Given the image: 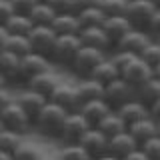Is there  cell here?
Returning <instances> with one entry per match:
<instances>
[{"label": "cell", "instance_id": "obj_1", "mask_svg": "<svg viewBox=\"0 0 160 160\" xmlns=\"http://www.w3.org/2000/svg\"><path fill=\"white\" fill-rule=\"evenodd\" d=\"M68 114L70 112L66 108H62L60 104L48 100V104L42 108V112H40L36 116V120H34V128L46 138H60Z\"/></svg>", "mask_w": 160, "mask_h": 160}, {"label": "cell", "instance_id": "obj_2", "mask_svg": "<svg viewBox=\"0 0 160 160\" xmlns=\"http://www.w3.org/2000/svg\"><path fill=\"white\" fill-rule=\"evenodd\" d=\"M82 46L84 44H82V40H80L78 34H62V36H58L56 44H54V50H52L50 60H52L54 66L70 68Z\"/></svg>", "mask_w": 160, "mask_h": 160}, {"label": "cell", "instance_id": "obj_3", "mask_svg": "<svg viewBox=\"0 0 160 160\" xmlns=\"http://www.w3.org/2000/svg\"><path fill=\"white\" fill-rule=\"evenodd\" d=\"M0 124H2L4 130H12V132H18V134H26L28 130L34 126L30 116L16 102V98H14V102H10L8 106L0 108Z\"/></svg>", "mask_w": 160, "mask_h": 160}, {"label": "cell", "instance_id": "obj_4", "mask_svg": "<svg viewBox=\"0 0 160 160\" xmlns=\"http://www.w3.org/2000/svg\"><path fill=\"white\" fill-rule=\"evenodd\" d=\"M106 56H108V54L104 52V50L82 46V48H80V52L76 54V58H74L70 70H72L78 78H86V76H90V74L94 72V68H96Z\"/></svg>", "mask_w": 160, "mask_h": 160}, {"label": "cell", "instance_id": "obj_5", "mask_svg": "<svg viewBox=\"0 0 160 160\" xmlns=\"http://www.w3.org/2000/svg\"><path fill=\"white\" fill-rule=\"evenodd\" d=\"M120 76L126 80V82H128L134 90H138L144 82H146V80H150V78L154 76V68L138 54V56H134V58L126 64V66L120 70Z\"/></svg>", "mask_w": 160, "mask_h": 160}, {"label": "cell", "instance_id": "obj_6", "mask_svg": "<svg viewBox=\"0 0 160 160\" xmlns=\"http://www.w3.org/2000/svg\"><path fill=\"white\" fill-rule=\"evenodd\" d=\"M132 98H136V90L130 86L122 76L104 86V100L110 104L112 110H118L120 106H124L126 102H130Z\"/></svg>", "mask_w": 160, "mask_h": 160}, {"label": "cell", "instance_id": "obj_7", "mask_svg": "<svg viewBox=\"0 0 160 160\" xmlns=\"http://www.w3.org/2000/svg\"><path fill=\"white\" fill-rule=\"evenodd\" d=\"M156 6H154L152 0H130L128 2V10H126V16L132 22L134 28L138 30H146L148 32V24L152 20L154 12H156Z\"/></svg>", "mask_w": 160, "mask_h": 160}, {"label": "cell", "instance_id": "obj_8", "mask_svg": "<svg viewBox=\"0 0 160 160\" xmlns=\"http://www.w3.org/2000/svg\"><path fill=\"white\" fill-rule=\"evenodd\" d=\"M28 40L32 44V52L44 54V56H52L54 44L58 40V34L52 26H34L32 32L28 34Z\"/></svg>", "mask_w": 160, "mask_h": 160}, {"label": "cell", "instance_id": "obj_9", "mask_svg": "<svg viewBox=\"0 0 160 160\" xmlns=\"http://www.w3.org/2000/svg\"><path fill=\"white\" fill-rule=\"evenodd\" d=\"M92 128L88 124V120L82 116V112H70L68 118H66V124H64V130H62V140L64 144H80V140L82 136L88 132V130Z\"/></svg>", "mask_w": 160, "mask_h": 160}, {"label": "cell", "instance_id": "obj_10", "mask_svg": "<svg viewBox=\"0 0 160 160\" xmlns=\"http://www.w3.org/2000/svg\"><path fill=\"white\" fill-rule=\"evenodd\" d=\"M48 100L60 104V106L66 108L68 112H78L80 106H82V100H80L76 84H70V82H60L56 86V90L50 94Z\"/></svg>", "mask_w": 160, "mask_h": 160}, {"label": "cell", "instance_id": "obj_11", "mask_svg": "<svg viewBox=\"0 0 160 160\" xmlns=\"http://www.w3.org/2000/svg\"><path fill=\"white\" fill-rule=\"evenodd\" d=\"M46 70H52V60L44 54L38 52H30L22 58V66H20V72H22V82L26 84L28 80H32L34 76L46 72Z\"/></svg>", "mask_w": 160, "mask_h": 160}, {"label": "cell", "instance_id": "obj_12", "mask_svg": "<svg viewBox=\"0 0 160 160\" xmlns=\"http://www.w3.org/2000/svg\"><path fill=\"white\" fill-rule=\"evenodd\" d=\"M80 144L86 148V152L90 154L92 160H96V158L102 156V154L110 152V138L100 128H90L88 132L82 136Z\"/></svg>", "mask_w": 160, "mask_h": 160}, {"label": "cell", "instance_id": "obj_13", "mask_svg": "<svg viewBox=\"0 0 160 160\" xmlns=\"http://www.w3.org/2000/svg\"><path fill=\"white\" fill-rule=\"evenodd\" d=\"M20 66H22V58L20 56L8 52V50L0 52V78H2V82H6V84L22 82Z\"/></svg>", "mask_w": 160, "mask_h": 160}, {"label": "cell", "instance_id": "obj_14", "mask_svg": "<svg viewBox=\"0 0 160 160\" xmlns=\"http://www.w3.org/2000/svg\"><path fill=\"white\" fill-rule=\"evenodd\" d=\"M4 50H8V52L24 58L26 54L32 52V44H30L28 36H22V34H8L6 30L0 26V52H4Z\"/></svg>", "mask_w": 160, "mask_h": 160}, {"label": "cell", "instance_id": "obj_15", "mask_svg": "<svg viewBox=\"0 0 160 160\" xmlns=\"http://www.w3.org/2000/svg\"><path fill=\"white\" fill-rule=\"evenodd\" d=\"M16 102L22 106V110L30 116V120H32V124H34V120H36V116L40 112H42V108L48 104V98L46 96H42V94H38V92H34L32 88H24L22 92L16 96Z\"/></svg>", "mask_w": 160, "mask_h": 160}, {"label": "cell", "instance_id": "obj_16", "mask_svg": "<svg viewBox=\"0 0 160 160\" xmlns=\"http://www.w3.org/2000/svg\"><path fill=\"white\" fill-rule=\"evenodd\" d=\"M152 40V36L146 32V30H138V28H132L130 32H126L122 38L116 42V50H126V52H132V54H140L144 48L148 46V42Z\"/></svg>", "mask_w": 160, "mask_h": 160}, {"label": "cell", "instance_id": "obj_17", "mask_svg": "<svg viewBox=\"0 0 160 160\" xmlns=\"http://www.w3.org/2000/svg\"><path fill=\"white\" fill-rule=\"evenodd\" d=\"M78 36H80V40H82L84 46L98 48V50H104V52H108V48H114V44H112V40H110L108 32L104 30V26H88V28H82Z\"/></svg>", "mask_w": 160, "mask_h": 160}, {"label": "cell", "instance_id": "obj_18", "mask_svg": "<svg viewBox=\"0 0 160 160\" xmlns=\"http://www.w3.org/2000/svg\"><path fill=\"white\" fill-rule=\"evenodd\" d=\"M80 112H82V116L88 120L90 126L96 128L98 124L102 122V120L106 118L110 112H112V108H110V104H108L104 98H98V100H90V102H84L82 106H80Z\"/></svg>", "mask_w": 160, "mask_h": 160}, {"label": "cell", "instance_id": "obj_19", "mask_svg": "<svg viewBox=\"0 0 160 160\" xmlns=\"http://www.w3.org/2000/svg\"><path fill=\"white\" fill-rule=\"evenodd\" d=\"M58 84H60L58 74L54 72V70H46V72H42V74H38V76H34L32 80H28L26 86L32 88L34 92H38V94H42V96L50 98V94L56 90Z\"/></svg>", "mask_w": 160, "mask_h": 160}, {"label": "cell", "instance_id": "obj_20", "mask_svg": "<svg viewBox=\"0 0 160 160\" xmlns=\"http://www.w3.org/2000/svg\"><path fill=\"white\" fill-rule=\"evenodd\" d=\"M128 132L132 134V136L136 138V142L142 146V144L148 142L150 138L158 136V122H156L152 116L142 118V120H138V122L130 124V126H128Z\"/></svg>", "mask_w": 160, "mask_h": 160}, {"label": "cell", "instance_id": "obj_21", "mask_svg": "<svg viewBox=\"0 0 160 160\" xmlns=\"http://www.w3.org/2000/svg\"><path fill=\"white\" fill-rule=\"evenodd\" d=\"M136 148H140V144L136 142V138H134L128 130H124V132H120V134L110 138V154H114V156H118V158L128 156V154L134 152Z\"/></svg>", "mask_w": 160, "mask_h": 160}, {"label": "cell", "instance_id": "obj_22", "mask_svg": "<svg viewBox=\"0 0 160 160\" xmlns=\"http://www.w3.org/2000/svg\"><path fill=\"white\" fill-rule=\"evenodd\" d=\"M116 112L124 118V122H126L128 126L134 124V122H138V120H142V118L150 116V108L142 102V100H138V98H132L130 102L124 104V106H120Z\"/></svg>", "mask_w": 160, "mask_h": 160}, {"label": "cell", "instance_id": "obj_23", "mask_svg": "<svg viewBox=\"0 0 160 160\" xmlns=\"http://www.w3.org/2000/svg\"><path fill=\"white\" fill-rule=\"evenodd\" d=\"M76 88H78V94H80L82 104H84V102H90V100L104 98V84L98 82V80L92 78V76L80 78L78 82H76Z\"/></svg>", "mask_w": 160, "mask_h": 160}, {"label": "cell", "instance_id": "obj_24", "mask_svg": "<svg viewBox=\"0 0 160 160\" xmlns=\"http://www.w3.org/2000/svg\"><path fill=\"white\" fill-rule=\"evenodd\" d=\"M52 28L56 30L58 36H62V34H80L82 24H80V18L76 12H64V14H56Z\"/></svg>", "mask_w": 160, "mask_h": 160}, {"label": "cell", "instance_id": "obj_25", "mask_svg": "<svg viewBox=\"0 0 160 160\" xmlns=\"http://www.w3.org/2000/svg\"><path fill=\"white\" fill-rule=\"evenodd\" d=\"M132 28L134 26H132V22L128 20V16H108L106 22H104V30L108 32V36H110V40H112L114 46H116L118 40L122 38L126 32H130Z\"/></svg>", "mask_w": 160, "mask_h": 160}, {"label": "cell", "instance_id": "obj_26", "mask_svg": "<svg viewBox=\"0 0 160 160\" xmlns=\"http://www.w3.org/2000/svg\"><path fill=\"white\" fill-rule=\"evenodd\" d=\"M92 78H96L98 82H102L104 86L106 84H110V82H114L116 78H120V68L116 66V62H114L110 56H106L102 60V62L98 64L96 68H94V72L90 74Z\"/></svg>", "mask_w": 160, "mask_h": 160}, {"label": "cell", "instance_id": "obj_27", "mask_svg": "<svg viewBox=\"0 0 160 160\" xmlns=\"http://www.w3.org/2000/svg\"><path fill=\"white\" fill-rule=\"evenodd\" d=\"M8 34H22V36H28L34 28L32 18L26 16V14H14L12 18H8L4 24H0Z\"/></svg>", "mask_w": 160, "mask_h": 160}, {"label": "cell", "instance_id": "obj_28", "mask_svg": "<svg viewBox=\"0 0 160 160\" xmlns=\"http://www.w3.org/2000/svg\"><path fill=\"white\" fill-rule=\"evenodd\" d=\"M136 98L142 100L148 108L152 106L156 100H160V78L152 76L150 80H146V82L136 90Z\"/></svg>", "mask_w": 160, "mask_h": 160}, {"label": "cell", "instance_id": "obj_29", "mask_svg": "<svg viewBox=\"0 0 160 160\" xmlns=\"http://www.w3.org/2000/svg\"><path fill=\"white\" fill-rule=\"evenodd\" d=\"M96 128H100V130H102V132L106 134L108 138H112V136H116V134L124 132V130H128V124L124 122V118L120 116L116 110H112V112H110L108 116L104 118Z\"/></svg>", "mask_w": 160, "mask_h": 160}, {"label": "cell", "instance_id": "obj_30", "mask_svg": "<svg viewBox=\"0 0 160 160\" xmlns=\"http://www.w3.org/2000/svg\"><path fill=\"white\" fill-rule=\"evenodd\" d=\"M78 18H80V24L82 28H88V26H104L106 22V12L102 10V6H92V8H84L78 12Z\"/></svg>", "mask_w": 160, "mask_h": 160}, {"label": "cell", "instance_id": "obj_31", "mask_svg": "<svg viewBox=\"0 0 160 160\" xmlns=\"http://www.w3.org/2000/svg\"><path fill=\"white\" fill-rule=\"evenodd\" d=\"M30 18H32L34 26H52L54 18H56V12H54V8L50 6L48 2H38L36 8L30 12Z\"/></svg>", "mask_w": 160, "mask_h": 160}, {"label": "cell", "instance_id": "obj_32", "mask_svg": "<svg viewBox=\"0 0 160 160\" xmlns=\"http://www.w3.org/2000/svg\"><path fill=\"white\" fill-rule=\"evenodd\" d=\"M22 136H24V134H18V132H12V130H4L2 128V132H0V150L14 154L16 148L24 142Z\"/></svg>", "mask_w": 160, "mask_h": 160}, {"label": "cell", "instance_id": "obj_33", "mask_svg": "<svg viewBox=\"0 0 160 160\" xmlns=\"http://www.w3.org/2000/svg\"><path fill=\"white\" fill-rule=\"evenodd\" d=\"M58 160H92L82 144H64Z\"/></svg>", "mask_w": 160, "mask_h": 160}, {"label": "cell", "instance_id": "obj_34", "mask_svg": "<svg viewBox=\"0 0 160 160\" xmlns=\"http://www.w3.org/2000/svg\"><path fill=\"white\" fill-rule=\"evenodd\" d=\"M40 158H42V152L32 142H22L14 152V160H40Z\"/></svg>", "mask_w": 160, "mask_h": 160}, {"label": "cell", "instance_id": "obj_35", "mask_svg": "<svg viewBox=\"0 0 160 160\" xmlns=\"http://www.w3.org/2000/svg\"><path fill=\"white\" fill-rule=\"evenodd\" d=\"M130 0H102L100 6L106 12V16H126Z\"/></svg>", "mask_w": 160, "mask_h": 160}, {"label": "cell", "instance_id": "obj_36", "mask_svg": "<svg viewBox=\"0 0 160 160\" xmlns=\"http://www.w3.org/2000/svg\"><path fill=\"white\" fill-rule=\"evenodd\" d=\"M140 56H142L144 60H146V62L150 64V66H158L160 64V42L156 38H152L148 42V46L142 50V52H140Z\"/></svg>", "mask_w": 160, "mask_h": 160}, {"label": "cell", "instance_id": "obj_37", "mask_svg": "<svg viewBox=\"0 0 160 160\" xmlns=\"http://www.w3.org/2000/svg\"><path fill=\"white\" fill-rule=\"evenodd\" d=\"M54 8L56 14H64V12H76V0H44Z\"/></svg>", "mask_w": 160, "mask_h": 160}, {"label": "cell", "instance_id": "obj_38", "mask_svg": "<svg viewBox=\"0 0 160 160\" xmlns=\"http://www.w3.org/2000/svg\"><path fill=\"white\" fill-rule=\"evenodd\" d=\"M142 150L148 154L150 160H160V134L154 138H150L148 142L142 144Z\"/></svg>", "mask_w": 160, "mask_h": 160}, {"label": "cell", "instance_id": "obj_39", "mask_svg": "<svg viewBox=\"0 0 160 160\" xmlns=\"http://www.w3.org/2000/svg\"><path fill=\"white\" fill-rule=\"evenodd\" d=\"M38 2H42V0H12L16 14H26V16H30V12L36 8Z\"/></svg>", "mask_w": 160, "mask_h": 160}, {"label": "cell", "instance_id": "obj_40", "mask_svg": "<svg viewBox=\"0 0 160 160\" xmlns=\"http://www.w3.org/2000/svg\"><path fill=\"white\" fill-rule=\"evenodd\" d=\"M14 14H16V10H14L12 0H0V24H4Z\"/></svg>", "mask_w": 160, "mask_h": 160}, {"label": "cell", "instance_id": "obj_41", "mask_svg": "<svg viewBox=\"0 0 160 160\" xmlns=\"http://www.w3.org/2000/svg\"><path fill=\"white\" fill-rule=\"evenodd\" d=\"M148 34L152 38L160 36V8L154 12V16H152V20H150V24H148Z\"/></svg>", "mask_w": 160, "mask_h": 160}, {"label": "cell", "instance_id": "obj_42", "mask_svg": "<svg viewBox=\"0 0 160 160\" xmlns=\"http://www.w3.org/2000/svg\"><path fill=\"white\" fill-rule=\"evenodd\" d=\"M102 0H76V14L84 8H92V6H100Z\"/></svg>", "mask_w": 160, "mask_h": 160}, {"label": "cell", "instance_id": "obj_43", "mask_svg": "<svg viewBox=\"0 0 160 160\" xmlns=\"http://www.w3.org/2000/svg\"><path fill=\"white\" fill-rule=\"evenodd\" d=\"M122 160H150V158H148V154L142 150V146H140V148L134 150V152H130L128 156H124Z\"/></svg>", "mask_w": 160, "mask_h": 160}, {"label": "cell", "instance_id": "obj_44", "mask_svg": "<svg viewBox=\"0 0 160 160\" xmlns=\"http://www.w3.org/2000/svg\"><path fill=\"white\" fill-rule=\"evenodd\" d=\"M150 116L154 120H160V100H156V102L150 106Z\"/></svg>", "mask_w": 160, "mask_h": 160}, {"label": "cell", "instance_id": "obj_45", "mask_svg": "<svg viewBox=\"0 0 160 160\" xmlns=\"http://www.w3.org/2000/svg\"><path fill=\"white\" fill-rule=\"evenodd\" d=\"M0 98H2V102H0V108H4V106H8L10 102H14V100L10 98V94H8L4 88H2V92H0Z\"/></svg>", "mask_w": 160, "mask_h": 160}, {"label": "cell", "instance_id": "obj_46", "mask_svg": "<svg viewBox=\"0 0 160 160\" xmlns=\"http://www.w3.org/2000/svg\"><path fill=\"white\" fill-rule=\"evenodd\" d=\"M96 160H122V158H118V156H114V154L106 152V154H102V156H100V158H96Z\"/></svg>", "mask_w": 160, "mask_h": 160}, {"label": "cell", "instance_id": "obj_47", "mask_svg": "<svg viewBox=\"0 0 160 160\" xmlns=\"http://www.w3.org/2000/svg\"><path fill=\"white\" fill-rule=\"evenodd\" d=\"M0 160H14V154H12V152H4V150H0Z\"/></svg>", "mask_w": 160, "mask_h": 160}, {"label": "cell", "instance_id": "obj_48", "mask_svg": "<svg viewBox=\"0 0 160 160\" xmlns=\"http://www.w3.org/2000/svg\"><path fill=\"white\" fill-rule=\"evenodd\" d=\"M154 76L160 78V64H158V66H154Z\"/></svg>", "mask_w": 160, "mask_h": 160}, {"label": "cell", "instance_id": "obj_49", "mask_svg": "<svg viewBox=\"0 0 160 160\" xmlns=\"http://www.w3.org/2000/svg\"><path fill=\"white\" fill-rule=\"evenodd\" d=\"M152 2H154V6H156V8H160V0H152Z\"/></svg>", "mask_w": 160, "mask_h": 160}, {"label": "cell", "instance_id": "obj_50", "mask_svg": "<svg viewBox=\"0 0 160 160\" xmlns=\"http://www.w3.org/2000/svg\"><path fill=\"white\" fill-rule=\"evenodd\" d=\"M156 122H158V134H160V120H156Z\"/></svg>", "mask_w": 160, "mask_h": 160}, {"label": "cell", "instance_id": "obj_51", "mask_svg": "<svg viewBox=\"0 0 160 160\" xmlns=\"http://www.w3.org/2000/svg\"><path fill=\"white\" fill-rule=\"evenodd\" d=\"M40 160H50V158H44V156H42V158H40Z\"/></svg>", "mask_w": 160, "mask_h": 160}, {"label": "cell", "instance_id": "obj_52", "mask_svg": "<svg viewBox=\"0 0 160 160\" xmlns=\"http://www.w3.org/2000/svg\"><path fill=\"white\" fill-rule=\"evenodd\" d=\"M156 40H158V42H160V36H156Z\"/></svg>", "mask_w": 160, "mask_h": 160}]
</instances>
